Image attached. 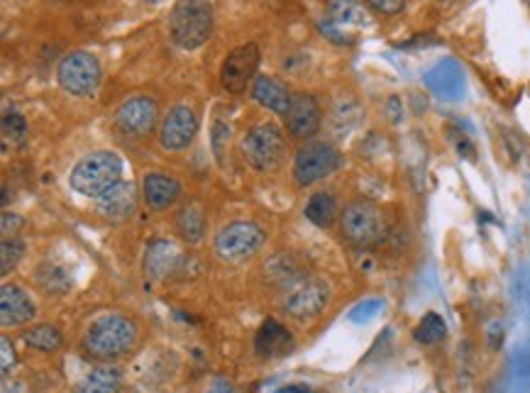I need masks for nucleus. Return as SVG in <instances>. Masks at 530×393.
Masks as SVG:
<instances>
[{
    "label": "nucleus",
    "instance_id": "29",
    "mask_svg": "<svg viewBox=\"0 0 530 393\" xmlns=\"http://www.w3.org/2000/svg\"><path fill=\"white\" fill-rule=\"evenodd\" d=\"M367 5L382 15H396V13H401L403 8H406V3H403V0H369Z\"/></svg>",
    "mask_w": 530,
    "mask_h": 393
},
{
    "label": "nucleus",
    "instance_id": "6",
    "mask_svg": "<svg viewBox=\"0 0 530 393\" xmlns=\"http://www.w3.org/2000/svg\"><path fill=\"white\" fill-rule=\"evenodd\" d=\"M240 152L255 171H276L286 157L284 135L276 125H257L242 137Z\"/></svg>",
    "mask_w": 530,
    "mask_h": 393
},
{
    "label": "nucleus",
    "instance_id": "30",
    "mask_svg": "<svg viewBox=\"0 0 530 393\" xmlns=\"http://www.w3.org/2000/svg\"><path fill=\"white\" fill-rule=\"evenodd\" d=\"M230 137V127L223 123V120H218L213 127V149L215 154H218V159H223V145L228 142Z\"/></svg>",
    "mask_w": 530,
    "mask_h": 393
},
{
    "label": "nucleus",
    "instance_id": "26",
    "mask_svg": "<svg viewBox=\"0 0 530 393\" xmlns=\"http://www.w3.org/2000/svg\"><path fill=\"white\" fill-rule=\"evenodd\" d=\"M0 257H3V262H0V274L8 276L10 271L20 264V259L25 257V242L20 240V237H3V242H0Z\"/></svg>",
    "mask_w": 530,
    "mask_h": 393
},
{
    "label": "nucleus",
    "instance_id": "3",
    "mask_svg": "<svg viewBox=\"0 0 530 393\" xmlns=\"http://www.w3.org/2000/svg\"><path fill=\"white\" fill-rule=\"evenodd\" d=\"M169 35L171 42L186 52L203 47L213 35L211 3H203V0L176 3L169 15Z\"/></svg>",
    "mask_w": 530,
    "mask_h": 393
},
{
    "label": "nucleus",
    "instance_id": "24",
    "mask_svg": "<svg viewBox=\"0 0 530 393\" xmlns=\"http://www.w3.org/2000/svg\"><path fill=\"white\" fill-rule=\"evenodd\" d=\"M22 342L37 352H57L64 345V335L54 325H32L22 332Z\"/></svg>",
    "mask_w": 530,
    "mask_h": 393
},
{
    "label": "nucleus",
    "instance_id": "28",
    "mask_svg": "<svg viewBox=\"0 0 530 393\" xmlns=\"http://www.w3.org/2000/svg\"><path fill=\"white\" fill-rule=\"evenodd\" d=\"M0 352H3V376L8 379L10 372L15 369V364H18V352H15L13 342H10V337H0Z\"/></svg>",
    "mask_w": 530,
    "mask_h": 393
},
{
    "label": "nucleus",
    "instance_id": "7",
    "mask_svg": "<svg viewBox=\"0 0 530 393\" xmlns=\"http://www.w3.org/2000/svg\"><path fill=\"white\" fill-rule=\"evenodd\" d=\"M264 240H267V232L259 228L257 223L237 220V223L225 225V228L215 235V254H218L223 262L240 264L245 262V259L255 257L259 249H262Z\"/></svg>",
    "mask_w": 530,
    "mask_h": 393
},
{
    "label": "nucleus",
    "instance_id": "32",
    "mask_svg": "<svg viewBox=\"0 0 530 393\" xmlns=\"http://www.w3.org/2000/svg\"><path fill=\"white\" fill-rule=\"evenodd\" d=\"M3 393H27V386L22 381L3 379Z\"/></svg>",
    "mask_w": 530,
    "mask_h": 393
},
{
    "label": "nucleus",
    "instance_id": "8",
    "mask_svg": "<svg viewBox=\"0 0 530 393\" xmlns=\"http://www.w3.org/2000/svg\"><path fill=\"white\" fill-rule=\"evenodd\" d=\"M101 76L103 71L98 59L93 57L91 52H81V49L79 52L66 54L57 69L59 86H62L66 93L79 98L93 96V93L98 91V86H101Z\"/></svg>",
    "mask_w": 530,
    "mask_h": 393
},
{
    "label": "nucleus",
    "instance_id": "10",
    "mask_svg": "<svg viewBox=\"0 0 530 393\" xmlns=\"http://www.w3.org/2000/svg\"><path fill=\"white\" fill-rule=\"evenodd\" d=\"M259 62H262V54H259V47L255 42H247L235 47L233 52L225 57L223 66H220V83L228 93H240L247 91L252 81H257V69Z\"/></svg>",
    "mask_w": 530,
    "mask_h": 393
},
{
    "label": "nucleus",
    "instance_id": "18",
    "mask_svg": "<svg viewBox=\"0 0 530 393\" xmlns=\"http://www.w3.org/2000/svg\"><path fill=\"white\" fill-rule=\"evenodd\" d=\"M291 96H294V93H289V88L279 79H274V76H257V81L252 83V98H255L259 105L272 110V113L281 115V118H284V113L289 110Z\"/></svg>",
    "mask_w": 530,
    "mask_h": 393
},
{
    "label": "nucleus",
    "instance_id": "15",
    "mask_svg": "<svg viewBox=\"0 0 530 393\" xmlns=\"http://www.w3.org/2000/svg\"><path fill=\"white\" fill-rule=\"evenodd\" d=\"M37 315L30 293L18 284H3L0 289V323L3 328H22Z\"/></svg>",
    "mask_w": 530,
    "mask_h": 393
},
{
    "label": "nucleus",
    "instance_id": "27",
    "mask_svg": "<svg viewBox=\"0 0 530 393\" xmlns=\"http://www.w3.org/2000/svg\"><path fill=\"white\" fill-rule=\"evenodd\" d=\"M3 140L22 145L27 140V123L18 110H5L3 113Z\"/></svg>",
    "mask_w": 530,
    "mask_h": 393
},
{
    "label": "nucleus",
    "instance_id": "16",
    "mask_svg": "<svg viewBox=\"0 0 530 393\" xmlns=\"http://www.w3.org/2000/svg\"><path fill=\"white\" fill-rule=\"evenodd\" d=\"M181 196V184L162 171H149L142 179V201L152 210H167Z\"/></svg>",
    "mask_w": 530,
    "mask_h": 393
},
{
    "label": "nucleus",
    "instance_id": "22",
    "mask_svg": "<svg viewBox=\"0 0 530 393\" xmlns=\"http://www.w3.org/2000/svg\"><path fill=\"white\" fill-rule=\"evenodd\" d=\"M35 284L49 296H64V293L71 291L74 281H71L69 271L59 267V264L44 262L35 269Z\"/></svg>",
    "mask_w": 530,
    "mask_h": 393
},
{
    "label": "nucleus",
    "instance_id": "19",
    "mask_svg": "<svg viewBox=\"0 0 530 393\" xmlns=\"http://www.w3.org/2000/svg\"><path fill=\"white\" fill-rule=\"evenodd\" d=\"M120 389H123L120 369L113 364H98L76 384L74 393H120Z\"/></svg>",
    "mask_w": 530,
    "mask_h": 393
},
{
    "label": "nucleus",
    "instance_id": "31",
    "mask_svg": "<svg viewBox=\"0 0 530 393\" xmlns=\"http://www.w3.org/2000/svg\"><path fill=\"white\" fill-rule=\"evenodd\" d=\"M3 237H18V232L22 225H25V220L20 218V215H15V213H8V210H5L3 213Z\"/></svg>",
    "mask_w": 530,
    "mask_h": 393
},
{
    "label": "nucleus",
    "instance_id": "1",
    "mask_svg": "<svg viewBox=\"0 0 530 393\" xmlns=\"http://www.w3.org/2000/svg\"><path fill=\"white\" fill-rule=\"evenodd\" d=\"M135 342H137L135 320H130L128 315L108 313L88 325L81 347H84L86 357H91L93 362L110 364L113 359L125 357V354L135 347Z\"/></svg>",
    "mask_w": 530,
    "mask_h": 393
},
{
    "label": "nucleus",
    "instance_id": "2",
    "mask_svg": "<svg viewBox=\"0 0 530 393\" xmlns=\"http://www.w3.org/2000/svg\"><path fill=\"white\" fill-rule=\"evenodd\" d=\"M120 176H123V159H120V154L101 149V152L88 154V157L81 159L71 169L69 184L81 196L96 198L98 201L103 193L110 191L118 181H123Z\"/></svg>",
    "mask_w": 530,
    "mask_h": 393
},
{
    "label": "nucleus",
    "instance_id": "20",
    "mask_svg": "<svg viewBox=\"0 0 530 393\" xmlns=\"http://www.w3.org/2000/svg\"><path fill=\"white\" fill-rule=\"evenodd\" d=\"M176 228H179V235L184 237L191 245H198L206 235V208L198 201L184 203L176 215Z\"/></svg>",
    "mask_w": 530,
    "mask_h": 393
},
{
    "label": "nucleus",
    "instance_id": "4",
    "mask_svg": "<svg viewBox=\"0 0 530 393\" xmlns=\"http://www.w3.org/2000/svg\"><path fill=\"white\" fill-rule=\"evenodd\" d=\"M340 228L350 245L372 247L384 237L386 220L377 203L360 198V201L350 203L340 215Z\"/></svg>",
    "mask_w": 530,
    "mask_h": 393
},
{
    "label": "nucleus",
    "instance_id": "14",
    "mask_svg": "<svg viewBox=\"0 0 530 393\" xmlns=\"http://www.w3.org/2000/svg\"><path fill=\"white\" fill-rule=\"evenodd\" d=\"M137 201H140V191L132 181H118L110 191L98 198V213L108 220V223H125L135 215Z\"/></svg>",
    "mask_w": 530,
    "mask_h": 393
},
{
    "label": "nucleus",
    "instance_id": "17",
    "mask_svg": "<svg viewBox=\"0 0 530 393\" xmlns=\"http://www.w3.org/2000/svg\"><path fill=\"white\" fill-rule=\"evenodd\" d=\"M255 350L259 357H267V359L284 357V354H289L291 350H294V337H291V332L286 330L279 320L269 318V320H264L262 328L257 330Z\"/></svg>",
    "mask_w": 530,
    "mask_h": 393
},
{
    "label": "nucleus",
    "instance_id": "25",
    "mask_svg": "<svg viewBox=\"0 0 530 393\" xmlns=\"http://www.w3.org/2000/svg\"><path fill=\"white\" fill-rule=\"evenodd\" d=\"M445 335H447V325L438 313H425L421 323H418V328L413 330V337H416L421 345H435V342L443 340Z\"/></svg>",
    "mask_w": 530,
    "mask_h": 393
},
{
    "label": "nucleus",
    "instance_id": "23",
    "mask_svg": "<svg viewBox=\"0 0 530 393\" xmlns=\"http://www.w3.org/2000/svg\"><path fill=\"white\" fill-rule=\"evenodd\" d=\"M176 259H179V252H176V247L171 242H152L147 247V274H152V279H164L176 264Z\"/></svg>",
    "mask_w": 530,
    "mask_h": 393
},
{
    "label": "nucleus",
    "instance_id": "11",
    "mask_svg": "<svg viewBox=\"0 0 530 393\" xmlns=\"http://www.w3.org/2000/svg\"><path fill=\"white\" fill-rule=\"evenodd\" d=\"M198 132V115L191 105H174L159 125V145L167 152H184Z\"/></svg>",
    "mask_w": 530,
    "mask_h": 393
},
{
    "label": "nucleus",
    "instance_id": "13",
    "mask_svg": "<svg viewBox=\"0 0 530 393\" xmlns=\"http://www.w3.org/2000/svg\"><path fill=\"white\" fill-rule=\"evenodd\" d=\"M320 120H323V115H320V103L313 93L301 91L291 96L289 110L284 113L286 130H289L291 135L298 137V140L311 142V137L320 130Z\"/></svg>",
    "mask_w": 530,
    "mask_h": 393
},
{
    "label": "nucleus",
    "instance_id": "12",
    "mask_svg": "<svg viewBox=\"0 0 530 393\" xmlns=\"http://www.w3.org/2000/svg\"><path fill=\"white\" fill-rule=\"evenodd\" d=\"M159 123V108L157 101L149 96H132L118 108L115 113V125L125 132V135L145 137L154 130Z\"/></svg>",
    "mask_w": 530,
    "mask_h": 393
},
{
    "label": "nucleus",
    "instance_id": "21",
    "mask_svg": "<svg viewBox=\"0 0 530 393\" xmlns=\"http://www.w3.org/2000/svg\"><path fill=\"white\" fill-rule=\"evenodd\" d=\"M303 213L316 228H330L338 220V198L330 191H316L308 198Z\"/></svg>",
    "mask_w": 530,
    "mask_h": 393
},
{
    "label": "nucleus",
    "instance_id": "9",
    "mask_svg": "<svg viewBox=\"0 0 530 393\" xmlns=\"http://www.w3.org/2000/svg\"><path fill=\"white\" fill-rule=\"evenodd\" d=\"M330 303V286L318 276H303L284 296L286 315L296 320H313Z\"/></svg>",
    "mask_w": 530,
    "mask_h": 393
},
{
    "label": "nucleus",
    "instance_id": "5",
    "mask_svg": "<svg viewBox=\"0 0 530 393\" xmlns=\"http://www.w3.org/2000/svg\"><path fill=\"white\" fill-rule=\"evenodd\" d=\"M342 162H345V159H342L340 149L335 145H330V142H323V140L306 142V145L298 147L296 159H294L296 184L303 188L318 184V181L333 176L335 171L342 166Z\"/></svg>",
    "mask_w": 530,
    "mask_h": 393
}]
</instances>
